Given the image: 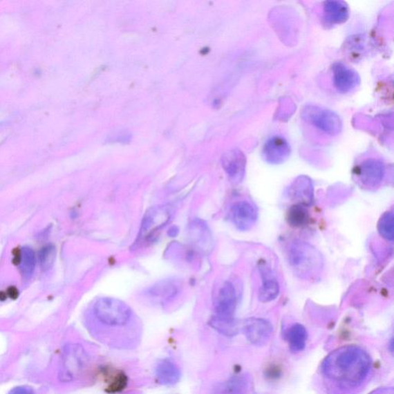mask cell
I'll return each instance as SVG.
<instances>
[{"label": "cell", "mask_w": 394, "mask_h": 394, "mask_svg": "<svg viewBox=\"0 0 394 394\" xmlns=\"http://www.w3.org/2000/svg\"><path fill=\"white\" fill-rule=\"evenodd\" d=\"M303 118L318 130L330 135L342 130V122L335 113L318 106H310L303 111Z\"/></svg>", "instance_id": "5"}, {"label": "cell", "mask_w": 394, "mask_h": 394, "mask_svg": "<svg viewBox=\"0 0 394 394\" xmlns=\"http://www.w3.org/2000/svg\"><path fill=\"white\" fill-rule=\"evenodd\" d=\"M9 394H32L31 391L28 388H25V387H17L11 391Z\"/></svg>", "instance_id": "26"}, {"label": "cell", "mask_w": 394, "mask_h": 394, "mask_svg": "<svg viewBox=\"0 0 394 394\" xmlns=\"http://www.w3.org/2000/svg\"><path fill=\"white\" fill-rule=\"evenodd\" d=\"M209 324L216 331L221 334L227 336L234 337L238 334L241 325L234 317H222L214 316L209 321Z\"/></svg>", "instance_id": "18"}, {"label": "cell", "mask_w": 394, "mask_h": 394, "mask_svg": "<svg viewBox=\"0 0 394 394\" xmlns=\"http://www.w3.org/2000/svg\"><path fill=\"white\" fill-rule=\"evenodd\" d=\"M6 295L12 299V300H16L19 295V290L16 287H10L6 292Z\"/></svg>", "instance_id": "25"}, {"label": "cell", "mask_w": 394, "mask_h": 394, "mask_svg": "<svg viewBox=\"0 0 394 394\" xmlns=\"http://www.w3.org/2000/svg\"><path fill=\"white\" fill-rule=\"evenodd\" d=\"M242 329L248 341L256 346L267 344L273 334V326L262 318L247 319L243 323Z\"/></svg>", "instance_id": "8"}, {"label": "cell", "mask_w": 394, "mask_h": 394, "mask_svg": "<svg viewBox=\"0 0 394 394\" xmlns=\"http://www.w3.org/2000/svg\"><path fill=\"white\" fill-rule=\"evenodd\" d=\"M6 297H8V295H6V292H0V301L6 300Z\"/></svg>", "instance_id": "28"}, {"label": "cell", "mask_w": 394, "mask_h": 394, "mask_svg": "<svg viewBox=\"0 0 394 394\" xmlns=\"http://www.w3.org/2000/svg\"><path fill=\"white\" fill-rule=\"evenodd\" d=\"M247 160L245 156L239 149H232L224 153L222 165L231 181L241 182L245 175Z\"/></svg>", "instance_id": "10"}, {"label": "cell", "mask_w": 394, "mask_h": 394, "mask_svg": "<svg viewBox=\"0 0 394 394\" xmlns=\"http://www.w3.org/2000/svg\"><path fill=\"white\" fill-rule=\"evenodd\" d=\"M259 271L262 278V286L259 290V300L263 303L273 301L280 294V285L273 271L265 263H261Z\"/></svg>", "instance_id": "15"}, {"label": "cell", "mask_w": 394, "mask_h": 394, "mask_svg": "<svg viewBox=\"0 0 394 394\" xmlns=\"http://www.w3.org/2000/svg\"><path fill=\"white\" fill-rule=\"evenodd\" d=\"M94 315L101 323L107 327L122 328L131 321L132 310L118 299L104 297L95 303Z\"/></svg>", "instance_id": "3"}, {"label": "cell", "mask_w": 394, "mask_h": 394, "mask_svg": "<svg viewBox=\"0 0 394 394\" xmlns=\"http://www.w3.org/2000/svg\"><path fill=\"white\" fill-rule=\"evenodd\" d=\"M355 174L358 182L365 188H375L382 183L385 175V166L382 160L368 159L357 166Z\"/></svg>", "instance_id": "6"}, {"label": "cell", "mask_w": 394, "mask_h": 394, "mask_svg": "<svg viewBox=\"0 0 394 394\" xmlns=\"http://www.w3.org/2000/svg\"><path fill=\"white\" fill-rule=\"evenodd\" d=\"M369 394H394L393 387H387V388H379Z\"/></svg>", "instance_id": "27"}, {"label": "cell", "mask_w": 394, "mask_h": 394, "mask_svg": "<svg viewBox=\"0 0 394 394\" xmlns=\"http://www.w3.org/2000/svg\"><path fill=\"white\" fill-rule=\"evenodd\" d=\"M231 217L235 227L241 231L252 228L258 218L257 209L250 203L241 201L231 209Z\"/></svg>", "instance_id": "12"}, {"label": "cell", "mask_w": 394, "mask_h": 394, "mask_svg": "<svg viewBox=\"0 0 394 394\" xmlns=\"http://www.w3.org/2000/svg\"><path fill=\"white\" fill-rule=\"evenodd\" d=\"M323 15L326 22L329 24H341L349 17L348 6L342 1H328L323 5Z\"/></svg>", "instance_id": "17"}, {"label": "cell", "mask_w": 394, "mask_h": 394, "mask_svg": "<svg viewBox=\"0 0 394 394\" xmlns=\"http://www.w3.org/2000/svg\"><path fill=\"white\" fill-rule=\"evenodd\" d=\"M370 365L368 353L355 346H346L332 352L324 359L322 371L332 382L356 386L368 377Z\"/></svg>", "instance_id": "1"}, {"label": "cell", "mask_w": 394, "mask_h": 394, "mask_svg": "<svg viewBox=\"0 0 394 394\" xmlns=\"http://www.w3.org/2000/svg\"><path fill=\"white\" fill-rule=\"evenodd\" d=\"M237 306V297L234 285L229 282L223 284L215 302L216 316L234 317Z\"/></svg>", "instance_id": "14"}, {"label": "cell", "mask_w": 394, "mask_h": 394, "mask_svg": "<svg viewBox=\"0 0 394 394\" xmlns=\"http://www.w3.org/2000/svg\"><path fill=\"white\" fill-rule=\"evenodd\" d=\"M290 155L288 142L280 135H274L265 144L263 156L265 160L271 165H281L286 161Z\"/></svg>", "instance_id": "11"}, {"label": "cell", "mask_w": 394, "mask_h": 394, "mask_svg": "<svg viewBox=\"0 0 394 394\" xmlns=\"http://www.w3.org/2000/svg\"><path fill=\"white\" fill-rule=\"evenodd\" d=\"M19 264L22 274L28 279L36 267V256L32 249L26 247L23 250Z\"/></svg>", "instance_id": "23"}, {"label": "cell", "mask_w": 394, "mask_h": 394, "mask_svg": "<svg viewBox=\"0 0 394 394\" xmlns=\"http://www.w3.org/2000/svg\"><path fill=\"white\" fill-rule=\"evenodd\" d=\"M307 330L300 323H296L290 328L288 339L292 352L299 353L305 348L308 341Z\"/></svg>", "instance_id": "19"}, {"label": "cell", "mask_w": 394, "mask_h": 394, "mask_svg": "<svg viewBox=\"0 0 394 394\" xmlns=\"http://www.w3.org/2000/svg\"><path fill=\"white\" fill-rule=\"evenodd\" d=\"M332 79L336 89L342 93L355 90L361 82L358 73L341 62L332 65Z\"/></svg>", "instance_id": "9"}, {"label": "cell", "mask_w": 394, "mask_h": 394, "mask_svg": "<svg viewBox=\"0 0 394 394\" xmlns=\"http://www.w3.org/2000/svg\"><path fill=\"white\" fill-rule=\"evenodd\" d=\"M155 375L158 382L162 385H173L181 377L179 366L169 359H164L156 366Z\"/></svg>", "instance_id": "16"}, {"label": "cell", "mask_w": 394, "mask_h": 394, "mask_svg": "<svg viewBox=\"0 0 394 394\" xmlns=\"http://www.w3.org/2000/svg\"><path fill=\"white\" fill-rule=\"evenodd\" d=\"M178 292V286L172 281H162L149 289V294L164 299L171 298Z\"/></svg>", "instance_id": "22"}, {"label": "cell", "mask_w": 394, "mask_h": 394, "mask_svg": "<svg viewBox=\"0 0 394 394\" xmlns=\"http://www.w3.org/2000/svg\"><path fill=\"white\" fill-rule=\"evenodd\" d=\"M378 232L386 241H393L394 239V216L393 212L384 213L378 221Z\"/></svg>", "instance_id": "21"}, {"label": "cell", "mask_w": 394, "mask_h": 394, "mask_svg": "<svg viewBox=\"0 0 394 394\" xmlns=\"http://www.w3.org/2000/svg\"><path fill=\"white\" fill-rule=\"evenodd\" d=\"M57 250L53 245L44 247L39 253V263L44 270H49L56 261Z\"/></svg>", "instance_id": "24"}, {"label": "cell", "mask_w": 394, "mask_h": 394, "mask_svg": "<svg viewBox=\"0 0 394 394\" xmlns=\"http://www.w3.org/2000/svg\"><path fill=\"white\" fill-rule=\"evenodd\" d=\"M171 216V210L167 207H155L149 209L142 219L138 239L148 241L151 238L156 231L166 225Z\"/></svg>", "instance_id": "7"}, {"label": "cell", "mask_w": 394, "mask_h": 394, "mask_svg": "<svg viewBox=\"0 0 394 394\" xmlns=\"http://www.w3.org/2000/svg\"><path fill=\"white\" fill-rule=\"evenodd\" d=\"M287 196L295 205L306 207L310 205L315 197L314 185L311 180L308 176H300L290 186Z\"/></svg>", "instance_id": "13"}, {"label": "cell", "mask_w": 394, "mask_h": 394, "mask_svg": "<svg viewBox=\"0 0 394 394\" xmlns=\"http://www.w3.org/2000/svg\"><path fill=\"white\" fill-rule=\"evenodd\" d=\"M288 259L294 274L303 280L317 279L323 268V258L320 251L303 241H296L292 244Z\"/></svg>", "instance_id": "2"}, {"label": "cell", "mask_w": 394, "mask_h": 394, "mask_svg": "<svg viewBox=\"0 0 394 394\" xmlns=\"http://www.w3.org/2000/svg\"><path fill=\"white\" fill-rule=\"evenodd\" d=\"M89 362L86 351L79 344L66 346L59 372L60 380L72 382L77 379L85 370Z\"/></svg>", "instance_id": "4"}, {"label": "cell", "mask_w": 394, "mask_h": 394, "mask_svg": "<svg viewBox=\"0 0 394 394\" xmlns=\"http://www.w3.org/2000/svg\"><path fill=\"white\" fill-rule=\"evenodd\" d=\"M310 215L307 207L301 205L291 206L287 214V221L291 227H303L309 222Z\"/></svg>", "instance_id": "20"}]
</instances>
